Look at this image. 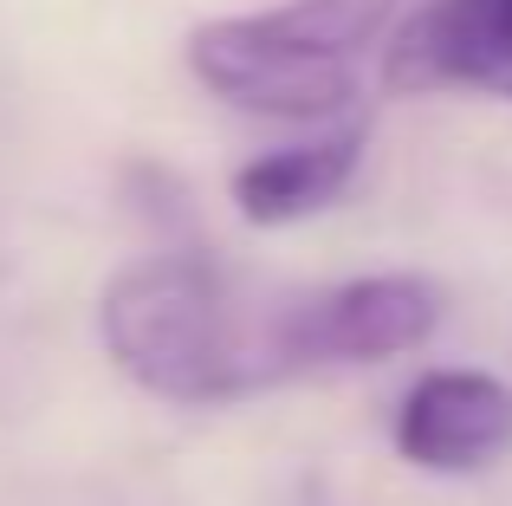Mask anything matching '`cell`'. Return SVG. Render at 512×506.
Instances as JSON below:
<instances>
[{"label":"cell","instance_id":"6da1fadb","mask_svg":"<svg viewBox=\"0 0 512 506\" xmlns=\"http://www.w3.org/2000/svg\"><path fill=\"white\" fill-rule=\"evenodd\" d=\"M98 338L111 364L163 403L208 409L279 383L266 318L253 325L234 279L195 247H163L117 266L98 292Z\"/></svg>","mask_w":512,"mask_h":506},{"label":"cell","instance_id":"7a4b0ae2","mask_svg":"<svg viewBox=\"0 0 512 506\" xmlns=\"http://www.w3.org/2000/svg\"><path fill=\"white\" fill-rule=\"evenodd\" d=\"M389 20V0H286L227 13L188 33L182 59L208 98L273 124H331L357 104V59Z\"/></svg>","mask_w":512,"mask_h":506},{"label":"cell","instance_id":"3957f363","mask_svg":"<svg viewBox=\"0 0 512 506\" xmlns=\"http://www.w3.org/2000/svg\"><path fill=\"white\" fill-rule=\"evenodd\" d=\"M435 325H441V286L428 273H363L279 305L266 318V351H273V377L389 364V357L422 351Z\"/></svg>","mask_w":512,"mask_h":506},{"label":"cell","instance_id":"277c9868","mask_svg":"<svg viewBox=\"0 0 512 506\" xmlns=\"http://www.w3.org/2000/svg\"><path fill=\"white\" fill-rule=\"evenodd\" d=\"M383 85L396 98H512V0H422L383 46Z\"/></svg>","mask_w":512,"mask_h":506},{"label":"cell","instance_id":"5b68a950","mask_svg":"<svg viewBox=\"0 0 512 506\" xmlns=\"http://www.w3.org/2000/svg\"><path fill=\"white\" fill-rule=\"evenodd\" d=\"M396 455L422 474H487L512 455V383L493 370H422L396 403Z\"/></svg>","mask_w":512,"mask_h":506},{"label":"cell","instance_id":"8992f818","mask_svg":"<svg viewBox=\"0 0 512 506\" xmlns=\"http://www.w3.org/2000/svg\"><path fill=\"white\" fill-rule=\"evenodd\" d=\"M363 124H338V130H318L305 143H286V150H266L253 163L234 169V208L253 221V228H292V221L331 208L350 189L363 163Z\"/></svg>","mask_w":512,"mask_h":506}]
</instances>
